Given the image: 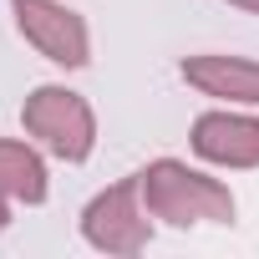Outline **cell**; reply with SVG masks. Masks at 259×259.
Listing matches in <instances>:
<instances>
[{
  "label": "cell",
  "instance_id": "6da1fadb",
  "mask_svg": "<svg viewBox=\"0 0 259 259\" xmlns=\"http://www.w3.org/2000/svg\"><path fill=\"white\" fill-rule=\"evenodd\" d=\"M138 183H143V203L158 224L168 229H224L234 224L239 213V198L224 178L183 158H153L148 168H138Z\"/></svg>",
  "mask_w": 259,
  "mask_h": 259
},
{
  "label": "cell",
  "instance_id": "7a4b0ae2",
  "mask_svg": "<svg viewBox=\"0 0 259 259\" xmlns=\"http://www.w3.org/2000/svg\"><path fill=\"white\" fill-rule=\"evenodd\" d=\"M21 133L36 148H46V158L76 168L97 153V112L81 92H71L61 81H41L21 102Z\"/></svg>",
  "mask_w": 259,
  "mask_h": 259
},
{
  "label": "cell",
  "instance_id": "3957f363",
  "mask_svg": "<svg viewBox=\"0 0 259 259\" xmlns=\"http://www.w3.org/2000/svg\"><path fill=\"white\" fill-rule=\"evenodd\" d=\"M153 224L158 219L148 213L143 183L133 173V178H117L112 188H102V193L87 198V208L76 219V234H81L87 249H97L107 259H133V254H143L153 244Z\"/></svg>",
  "mask_w": 259,
  "mask_h": 259
},
{
  "label": "cell",
  "instance_id": "277c9868",
  "mask_svg": "<svg viewBox=\"0 0 259 259\" xmlns=\"http://www.w3.org/2000/svg\"><path fill=\"white\" fill-rule=\"evenodd\" d=\"M11 16H16V31L21 41L61 66V71H81L92 66V26L81 11H71L66 0H11Z\"/></svg>",
  "mask_w": 259,
  "mask_h": 259
},
{
  "label": "cell",
  "instance_id": "5b68a950",
  "mask_svg": "<svg viewBox=\"0 0 259 259\" xmlns=\"http://www.w3.org/2000/svg\"><path fill=\"white\" fill-rule=\"evenodd\" d=\"M188 148L198 163L219 173H254L259 168V112L254 107H208L188 127Z\"/></svg>",
  "mask_w": 259,
  "mask_h": 259
},
{
  "label": "cell",
  "instance_id": "8992f818",
  "mask_svg": "<svg viewBox=\"0 0 259 259\" xmlns=\"http://www.w3.org/2000/svg\"><path fill=\"white\" fill-rule=\"evenodd\" d=\"M178 81L219 107H259V61L234 51H198L178 61Z\"/></svg>",
  "mask_w": 259,
  "mask_h": 259
},
{
  "label": "cell",
  "instance_id": "52a82bcc",
  "mask_svg": "<svg viewBox=\"0 0 259 259\" xmlns=\"http://www.w3.org/2000/svg\"><path fill=\"white\" fill-rule=\"evenodd\" d=\"M0 193L16 208H41L51 198L46 148H36L31 138H0Z\"/></svg>",
  "mask_w": 259,
  "mask_h": 259
},
{
  "label": "cell",
  "instance_id": "ba28073f",
  "mask_svg": "<svg viewBox=\"0 0 259 259\" xmlns=\"http://www.w3.org/2000/svg\"><path fill=\"white\" fill-rule=\"evenodd\" d=\"M11 213H16V203H11L6 193H0V234H6V229H11Z\"/></svg>",
  "mask_w": 259,
  "mask_h": 259
},
{
  "label": "cell",
  "instance_id": "9c48e42d",
  "mask_svg": "<svg viewBox=\"0 0 259 259\" xmlns=\"http://www.w3.org/2000/svg\"><path fill=\"white\" fill-rule=\"evenodd\" d=\"M224 6H234V11H244V16H259V0H224Z\"/></svg>",
  "mask_w": 259,
  "mask_h": 259
}]
</instances>
